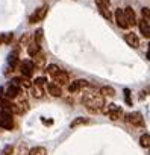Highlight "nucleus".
I'll use <instances>...</instances> for the list:
<instances>
[{
  "label": "nucleus",
  "instance_id": "obj_18",
  "mask_svg": "<svg viewBox=\"0 0 150 155\" xmlns=\"http://www.w3.org/2000/svg\"><path fill=\"white\" fill-rule=\"evenodd\" d=\"M29 155H47V149L43 146H35L29 150Z\"/></svg>",
  "mask_w": 150,
  "mask_h": 155
},
{
  "label": "nucleus",
  "instance_id": "obj_20",
  "mask_svg": "<svg viewBox=\"0 0 150 155\" xmlns=\"http://www.w3.org/2000/svg\"><path fill=\"white\" fill-rule=\"evenodd\" d=\"M32 94H34V97H37V99H41L43 96H44V90H43V87H40V85H32Z\"/></svg>",
  "mask_w": 150,
  "mask_h": 155
},
{
  "label": "nucleus",
  "instance_id": "obj_1",
  "mask_svg": "<svg viewBox=\"0 0 150 155\" xmlns=\"http://www.w3.org/2000/svg\"><path fill=\"white\" fill-rule=\"evenodd\" d=\"M82 104L87 107L90 113H100L105 105V99L100 91H85L82 96Z\"/></svg>",
  "mask_w": 150,
  "mask_h": 155
},
{
  "label": "nucleus",
  "instance_id": "obj_10",
  "mask_svg": "<svg viewBox=\"0 0 150 155\" xmlns=\"http://www.w3.org/2000/svg\"><path fill=\"white\" fill-rule=\"evenodd\" d=\"M96 5H97L100 14H102L106 20H111V18H112V12H111V9H109V5H106L103 0H96Z\"/></svg>",
  "mask_w": 150,
  "mask_h": 155
},
{
  "label": "nucleus",
  "instance_id": "obj_19",
  "mask_svg": "<svg viewBox=\"0 0 150 155\" xmlns=\"http://www.w3.org/2000/svg\"><path fill=\"white\" fill-rule=\"evenodd\" d=\"M90 120L88 119H85V117H78V119H74L71 123H70V126L71 128H78V126H82V125H87Z\"/></svg>",
  "mask_w": 150,
  "mask_h": 155
},
{
  "label": "nucleus",
  "instance_id": "obj_9",
  "mask_svg": "<svg viewBox=\"0 0 150 155\" xmlns=\"http://www.w3.org/2000/svg\"><path fill=\"white\" fill-rule=\"evenodd\" d=\"M115 21H117L118 28H121V29L129 28V23H127V18H126L124 9H117V11H115Z\"/></svg>",
  "mask_w": 150,
  "mask_h": 155
},
{
  "label": "nucleus",
  "instance_id": "obj_13",
  "mask_svg": "<svg viewBox=\"0 0 150 155\" xmlns=\"http://www.w3.org/2000/svg\"><path fill=\"white\" fill-rule=\"evenodd\" d=\"M124 40H126V43H127L130 47H133V49L139 47V40H138V35H136V34L129 32V34L124 35Z\"/></svg>",
  "mask_w": 150,
  "mask_h": 155
},
{
  "label": "nucleus",
  "instance_id": "obj_16",
  "mask_svg": "<svg viewBox=\"0 0 150 155\" xmlns=\"http://www.w3.org/2000/svg\"><path fill=\"white\" fill-rule=\"evenodd\" d=\"M34 64H35V67H43L46 64V56H44V53L41 50L34 56Z\"/></svg>",
  "mask_w": 150,
  "mask_h": 155
},
{
  "label": "nucleus",
  "instance_id": "obj_30",
  "mask_svg": "<svg viewBox=\"0 0 150 155\" xmlns=\"http://www.w3.org/2000/svg\"><path fill=\"white\" fill-rule=\"evenodd\" d=\"M11 40H12V34H6V35H3V37H2V40H0V41L5 43V44H8Z\"/></svg>",
  "mask_w": 150,
  "mask_h": 155
},
{
  "label": "nucleus",
  "instance_id": "obj_17",
  "mask_svg": "<svg viewBox=\"0 0 150 155\" xmlns=\"http://www.w3.org/2000/svg\"><path fill=\"white\" fill-rule=\"evenodd\" d=\"M40 50H41V47H40V44H38V43H35V41H34V43L27 44V53H29L32 58H34V56H35V55H37Z\"/></svg>",
  "mask_w": 150,
  "mask_h": 155
},
{
  "label": "nucleus",
  "instance_id": "obj_21",
  "mask_svg": "<svg viewBox=\"0 0 150 155\" xmlns=\"http://www.w3.org/2000/svg\"><path fill=\"white\" fill-rule=\"evenodd\" d=\"M100 94H102V96L112 97V96H115V90H114L112 87H102V88H100Z\"/></svg>",
  "mask_w": 150,
  "mask_h": 155
},
{
  "label": "nucleus",
  "instance_id": "obj_22",
  "mask_svg": "<svg viewBox=\"0 0 150 155\" xmlns=\"http://www.w3.org/2000/svg\"><path fill=\"white\" fill-rule=\"evenodd\" d=\"M139 144L142 147H148L150 149V134H142L139 137Z\"/></svg>",
  "mask_w": 150,
  "mask_h": 155
},
{
  "label": "nucleus",
  "instance_id": "obj_28",
  "mask_svg": "<svg viewBox=\"0 0 150 155\" xmlns=\"http://www.w3.org/2000/svg\"><path fill=\"white\" fill-rule=\"evenodd\" d=\"M141 12H142V17H144V20L150 23V9H148V8H142V11H141Z\"/></svg>",
  "mask_w": 150,
  "mask_h": 155
},
{
  "label": "nucleus",
  "instance_id": "obj_2",
  "mask_svg": "<svg viewBox=\"0 0 150 155\" xmlns=\"http://www.w3.org/2000/svg\"><path fill=\"white\" fill-rule=\"evenodd\" d=\"M102 111L106 113L111 120H121V119H124V111H123V108L118 107V105H115V104H109V105H108L105 110H102Z\"/></svg>",
  "mask_w": 150,
  "mask_h": 155
},
{
  "label": "nucleus",
  "instance_id": "obj_29",
  "mask_svg": "<svg viewBox=\"0 0 150 155\" xmlns=\"http://www.w3.org/2000/svg\"><path fill=\"white\" fill-rule=\"evenodd\" d=\"M34 84H35V85H40V87H43V85L46 84V78H43V76H41V78H37V79L34 81Z\"/></svg>",
  "mask_w": 150,
  "mask_h": 155
},
{
  "label": "nucleus",
  "instance_id": "obj_3",
  "mask_svg": "<svg viewBox=\"0 0 150 155\" xmlns=\"http://www.w3.org/2000/svg\"><path fill=\"white\" fill-rule=\"evenodd\" d=\"M0 128L3 129H12L14 128V119H12V113L9 111H0Z\"/></svg>",
  "mask_w": 150,
  "mask_h": 155
},
{
  "label": "nucleus",
  "instance_id": "obj_6",
  "mask_svg": "<svg viewBox=\"0 0 150 155\" xmlns=\"http://www.w3.org/2000/svg\"><path fill=\"white\" fill-rule=\"evenodd\" d=\"M34 70H35L34 61L26 59V61H21V62H20V71H21V74H23L24 78H30V76L34 74Z\"/></svg>",
  "mask_w": 150,
  "mask_h": 155
},
{
  "label": "nucleus",
  "instance_id": "obj_24",
  "mask_svg": "<svg viewBox=\"0 0 150 155\" xmlns=\"http://www.w3.org/2000/svg\"><path fill=\"white\" fill-rule=\"evenodd\" d=\"M59 70H61V68H59V67H58L56 64H50V65L47 67V73H49V74H50L52 78H53V76H55V74H56V73H58Z\"/></svg>",
  "mask_w": 150,
  "mask_h": 155
},
{
  "label": "nucleus",
  "instance_id": "obj_8",
  "mask_svg": "<svg viewBox=\"0 0 150 155\" xmlns=\"http://www.w3.org/2000/svg\"><path fill=\"white\" fill-rule=\"evenodd\" d=\"M87 87H90L88 81H85V79H76L74 82L68 84V91L70 93H78V91H81L82 88H87Z\"/></svg>",
  "mask_w": 150,
  "mask_h": 155
},
{
  "label": "nucleus",
  "instance_id": "obj_26",
  "mask_svg": "<svg viewBox=\"0 0 150 155\" xmlns=\"http://www.w3.org/2000/svg\"><path fill=\"white\" fill-rule=\"evenodd\" d=\"M41 40H43V29H38L37 32H35V37H34V41L35 43H41Z\"/></svg>",
  "mask_w": 150,
  "mask_h": 155
},
{
  "label": "nucleus",
  "instance_id": "obj_12",
  "mask_svg": "<svg viewBox=\"0 0 150 155\" xmlns=\"http://www.w3.org/2000/svg\"><path fill=\"white\" fill-rule=\"evenodd\" d=\"M47 91H49V94L53 96V97H61V96H62L61 85H58L56 82H50V84H47Z\"/></svg>",
  "mask_w": 150,
  "mask_h": 155
},
{
  "label": "nucleus",
  "instance_id": "obj_15",
  "mask_svg": "<svg viewBox=\"0 0 150 155\" xmlns=\"http://www.w3.org/2000/svg\"><path fill=\"white\" fill-rule=\"evenodd\" d=\"M139 31L145 38H150V23L148 21H145V20L139 21Z\"/></svg>",
  "mask_w": 150,
  "mask_h": 155
},
{
  "label": "nucleus",
  "instance_id": "obj_7",
  "mask_svg": "<svg viewBox=\"0 0 150 155\" xmlns=\"http://www.w3.org/2000/svg\"><path fill=\"white\" fill-rule=\"evenodd\" d=\"M18 94H20V85L11 81V84H9V85L6 87V90H5V97L9 99V101H12V99L18 97Z\"/></svg>",
  "mask_w": 150,
  "mask_h": 155
},
{
  "label": "nucleus",
  "instance_id": "obj_5",
  "mask_svg": "<svg viewBox=\"0 0 150 155\" xmlns=\"http://www.w3.org/2000/svg\"><path fill=\"white\" fill-rule=\"evenodd\" d=\"M124 120L133 126H144V119H142V114L138 113V111H133V113H129V114H124Z\"/></svg>",
  "mask_w": 150,
  "mask_h": 155
},
{
  "label": "nucleus",
  "instance_id": "obj_25",
  "mask_svg": "<svg viewBox=\"0 0 150 155\" xmlns=\"http://www.w3.org/2000/svg\"><path fill=\"white\" fill-rule=\"evenodd\" d=\"M124 101H126V104L129 105V107H132V99H130V90L129 88H124Z\"/></svg>",
  "mask_w": 150,
  "mask_h": 155
},
{
  "label": "nucleus",
  "instance_id": "obj_11",
  "mask_svg": "<svg viewBox=\"0 0 150 155\" xmlns=\"http://www.w3.org/2000/svg\"><path fill=\"white\" fill-rule=\"evenodd\" d=\"M53 81H55L58 85H67V84H68V73L64 71V70H59V71L53 76Z\"/></svg>",
  "mask_w": 150,
  "mask_h": 155
},
{
  "label": "nucleus",
  "instance_id": "obj_14",
  "mask_svg": "<svg viewBox=\"0 0 150 155\" xmlns=\"http://www.w3.org/2000/svg\"><path fill=\"white\" fill-rule=\"evenodd\" d=\"M124 14H126V18H127L129 28H130V26H135V25H136V15H135V11H133L130 6H127V8L124 9Z\"/></svg>",
  "mask_w": 150,
  "mask_h": 155
},
{
  "label": "nucleus",
  "instance_id": "obj_4",
  "mask_svg": "<svg viewBox=\"0 0 150 155\" xmlns=\"http://www.w3.org/2000/svg\"><path fill=\"white\" fill-rule=\"evenodd\" d=\"M47 11H49V6H47V5L40 6V8H38V9H35V12L29 17V23H30V25H35V23H38V21L44 20V17L47 15Z\"/></svg>",
  "mask_w": 150,
  "mask_h": 155
},
{
  "label": "nucleus",
  "instance_id": "obj_23",
  "mask_svg": "<svg viewBox=\"0 0 150 155\" xmlns=\"http://www.w3.org/2000/svg\"><path fill=\"white\" fill-rule=\"evenodd\" d=\"M8 62H9L11 68H14V67L17 65V62H18V53H17V52H12V53L9 55V58H8Z\"/></svg>",
  "mask_w": 150,
  "mask_h": 155
},
{
  "label": "nucleus",
  "instance_id": "obj_27",
  "mask_svg": "<svg viewBox=\"0 0 150 155\" xmlns=\"http://www.w3.org/2000/svg\"><path fill=\"white\" fill-rule=\"evenodd\" d=\"M12 152H14V146L8 144V146H5V149L2 150V155H12Z\"/></svg>",
  "mask_w": 150,
  "mask_h": 155
},
{
  "label": "nucleus",
  "instance_id": "obj_31",
  "mask_svg": "<svg viewBox=\"0 0 150 155\" xmlns=\"http://www.w3.org/2000/svg\"><path fill=\"white\" fill-rule=\"evenodd\" d=\"M147 58L150 59V44H148V50H147Z\"/></svg>",
  "mask_w": 150,
  "mask_h": 155
}]
</instances>
